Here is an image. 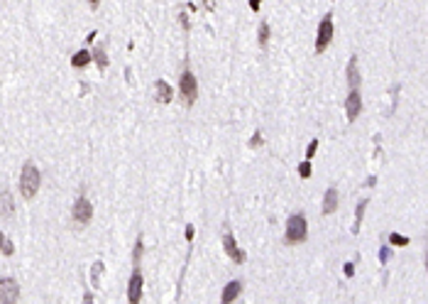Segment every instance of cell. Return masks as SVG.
<instances>
[{
	"mask_svg": "<svg viewBox=\"0 0 428 304\" xmlns=\"http://www.w3.org/2000/svg\"><path fill=\"white\" fill-rule=\"evenodd\" d=\"M39 182H42V177H39V169L32 164V162H25V167H22V175H20V192L25 199H32L37 189H39Z\"/></svg>",
	"mask_w": 428,
	"mask_h": 304,
	"instance_id": "1",
	"label": "cell"
},
{
	"mask_svg": "<svg viewBox=\"0 0 428 304\" xmlns=\"http://www.w3.org/2000/svg\"><path fill=\"white\" fill-rule=\"evenodd\" d=\"M308 236V226H306V219H303L301 213H296V216H291L289 221H286V233H284V240L291 245V243H301L306 240Z\"/></svg>",
	"mask_w": 428,
	"mask_h": 304,
	"instance_id": "2",
	"label": "cell"
},
{
	"mask_svg": "<svg viewBox=\"0 0 428 304\" xmlns=\"http://www.w3.org/2000/svg\"><path fill=\"white\" fill-rule=\"evenodd\" d=\"M179 89H181V96H184V103L186 106H193L196 98H198V83H196V76L193 71H184L181 74V81H179Z\"/></svg>",
	"mask_w": 428,
	"mask_h": 304,
	"instance_id": "3",
	"label": "cell"
},
{
	"mask_svg": "<svg viewBox=\"0 0 428 304\" xmlns=\"http://www.w3.org/2000/svg\"><path fill=\"white\" fill-rule=\"evenodd\" d=\"M331 39H333V15L328 13V15L320 20V25H318V39H316V52H323V49L331 45Z\"/></svg>",
	"mask_w": 428,
	"mask_h": 304,
	"instance_id": "4",
	"label": "cell"
},
{
	"mask_svg": "<svg viewBox=\"0 0 428 304\" xmlns=\"http://www.w3.org/2000/svg\"><path fill=\"white\" fill-rule=\"evenodd\" d=\"M71 216H74V221L81 226H86L91 221V216H93V206H91V201L86 199V196H79L76 199V204L71 208Z\"/></svg>",
	"mask_w": 428,
	"mask_h": 304,
	"instance_id": "5",
	"label": "cell"
},
{
	"mask_svg": "<svg viewBox=\"0 0 428 304\" xmlns=\"http://www.w3.org/2000/svg\"><path fill=\"white\" fill-rule=\"evenodd\" d=\"M127 299H130V304H137L142 299V272H140V265H135V270H132L130 285H127Z\"/></svg>",
	"mask_w": 428,
	"mask_h": 304,
	"instance_id": "6",
	"label": "cell"
},
{
	"mask_svg": "<svg viewBox=\"0 0 428 304\" xmlns=\"http://www.w3.org/2000/svg\"><path fill=\"white\" fill-rule=\"evenodd\" d=\"M17 294H20V289H17L15 280L3 277V280H0V302H3V304H15Z\"/></svg>",
	"mask_w": 428,
	"mask_h": 304,
	"instance_id": "7",
	"label": "cell"
},
{
	"mask_svg": "<svg viewBox=\"0 0 428 304\" xmlns=\"http://www.w3.org/2000/svg\"><path fill=\"white\" fill-rule=\"evenodd\" d=\"M360 111H362V96H360V89H352V91H350V96H348V101H345V113H348L350 123L360 115Z\"/></svg>",
	"mask_w": 428,
	"mask_h": 304,
	"instance_id": "8",
	"label": "cell"
},
{
	"mask_svg": "<svg viewBox=\"0 0 428 304\" xmlns=\"http://www.w3.org/2000/svg\"><path fill=\"white\" fill-rule=\"evenodd\" d=\"M223 248H225L228 257H233L235 263H245V253L238 248V243H235V238H233L230 233H225V236H223Z\"/></svg>",
	"mask_w": 428,
	"mask_h": 304,
	"instance_id": "9",
	"label": "cell"
},
{
	"mask_svg": "<svg viewBox=\"0 0 428 304\" xmlns=\"http://www.w3.org/2000/svg\"><path fill=\"white\" fill-rule=\"evenodd\" d=\"M154 98H157L159 103H169V101L174 98V91H172V86H169L167 81L159 79L157 83H154Z\"/></svg>",
	"mask_w": 428,
	"mask_h": 304,
	"instance_id": "10",
	"label": "cell"
},
{
	"mask_svg": "<svg viewBox=\"0 0 428 304\" xmlns=\"http://www.w3.org/2000/svg\"><path fill=\"white\" fill-rule=\"evenodd\" d=\"M240 292H242V285H240L238 280H233V282H228L225 285V289H223V297H221V302L223 304H230V302H235L240 297Z\"/></svg>",
	"mask_w": 428,
	"mask_h": 304,
	"instance_id": "11",
	"label": "cell"
},
{
	"mask_svg": "<svg viewBox=\"0 0 428 304\" xmlns=\"http://www.w3.org/2000/svg\"><path fill=\"white\" fill-rule=\"evenodd\" d=\"M348 83H350V89H360V71H357V57H350V64H348Z\"/></svg>",
	"mask_w": 428,
	"mask_h": 304,
	"instance_id": "12",
	"label": "cell"
},
{
	"mask_svg": "<svg viewBox=\"0 0 428 304\" xmlns=\"http://www.w3.org/2000/svg\"><path fill=\"white\" fill-rule=\"evenodd\" d=\"M335 208H338V192L331 187L326 192V196H323V213H333Z\"/></svg>",
	"mask_w": 428,
	"mask_h": 304,
	"instance_id": "13",
	"label": "cell"
},
{
	"mask_svg": "<svg viewBox=\"0 0 428 304\" xmlns=\"http://www.w3.org/2000/svg\"><path fill=\"white\" fill-rule=\"evenodd\" d=\"M88 62H91V54H88L86 49H81V52H76V54L71 57V66H76V69H83Z\"/></svg>",
	"mask_w": 428,
	"mask_h": 304,
	"instance_id": "14",
	"label": "cell"
},
{
	"mask_svg": "<svg viewBox=\"0 0 428 304\" xmlns=\"http://www.w3.org/2000/svg\"><path fill=\"white\" fill-rule=\"evenodd\" d=\"M365 208H367V201H360V204H357V216H355V226H352V233H357V231H360L362 216H365Z\"/></svg>",
	"mask_w": 428,
	"mask_h": 304,
	"instance_id": "15",
	"label": "cell"
},
{
	"mask_svg": "<svg viewBox=\"0 0 428 304\" xmlns=\"http://www.w3.org/2000/svg\"><path fill=\"white\" fill-rule=\"evenodd\" d=\"M10 211H13V199L8 189H3V216H10Z\"/></svg>",
	"mask_w": 428,
	"mask_h": 304,
	"instance_id": "16",
	"label": "cell"
},
{
	"mask_svg": "<svg viewBox=\"0 0 428 304\" xmlns=\"http://www.w3.org/2000/svg\"><path fill=\"white\" fill-rule=\"evenodd\" d=\"M267 42H270V25L262 22V25H259V45L267 47Z\"/></svg>",
	"mask_w": 428,
	"mask_h": 304,
	"instance_id": "17",
	"label": "cell"
},
{
	"mask_svg": "<svg viewBox=\"0 0 428 304\" xmlns=\"http://www.w3.org/2000/svg\"><path fill=\"white\" fill-rule=\"evenodd\" d=\"M389 243H394V245H409V238H404L401 233H389Z\"/></svg>",
	"mask_w": 428,
	"mask_h": 304,
	"instance_id": "18",
	"label": "cell"
},
{
	"mask_svg": "<svg viewBox=\"0 0 428 304\" xmlns=\"http://www.w3.org/2000/svg\"><path fill=\"white\" fill-rule=\"evenodd\" d=\"M95 59H98V66H100V69H105V66H108V57H105V52H103V49H95Z\"/></svg>",
	"mask_w": 428,
	"mask_h": 304,
	"instance_id": "19",
	"label": "cell"
},
{
	"mask_svg": "<svg viewBox=\"0 0 428 304\" xmlns=\"http://www.w3.org/2000/svg\"><path fill=\"white\" fill-rule=\"evenodd\" d=\"M3 255H13V243L8 236H3Z\"/></svg>",
	"mask_w": 428,
	"mask_h": 304,
	"instance_id": "20",
	"label": "cell"
},
{
	"mask_svg": "<svg viewBox=\"0 0 428 304\" xmlns=\"http://www.w3.org/2000/svg\"><path fill=\"white\" fill-rule=\"evenodd\" d=\"M299 175L306 179V177H311V162H301L299 164Z\"/></svg>",
	"mask_w": 428,
	"mask_h": 304,
	"instance_id": "21",
	"label": "cell"
},
{
	"mask_svg": "<svg viewBox=\"0 0 428 304\" xmlns=\"http://www.w3.org/2000/svg\"><path fill=\"white\" fill-rule=\"evenodd\" d=\"M316 150H318V140H311V145H308V147H306V157H308V160H311V157H313V155H316Z\"/></svg>",
	"mask_w": 428,
	"mask_h": 304,
	"instance_id": "22",
	"label": "cell"
},
{
	"mask_svg": "<svg viewBox=\"0 0 428 304\" xmlns=\"http://www.w3.org/2000/svg\"><path fill=\"white\" fill-rule=\"evenodd\" d=\"M259 143H262V135H259V133H254V138L250 140V145H252V147H257Z\"/></svg>",
	"mask_w": 428,
	"mask_h": 304,
	"instance_id": "23",
	"label": "cell"
},
{
	"mask_svg": "<svg viewBox=\"0 0 428 304\" xmlns=\"http://www.w3.org/2000/svg\"><path fill=\"white\" fill-rule=\"evenodd\" d=\"M345 275H350V277L355 275V265L352 263H345Z\"/></svg>",
	"mask_w": 428,
	"mask_h": 304,
	"instance_id": "24",
	"label": "cell"
},
{
	"mask_svg": "<svg viewBox=\"0 0 428 304\" xmlns=\"http://www.w3.org/2000/svg\"><path fill=\"white\" fill-rule=\"evenodd\" d=\"M387 257H389V250H387V248H382V250H380V260H382V263H387Z\"/></svg>",
	"mask_w": 428,
	"mask_h": 304,
	"instance_id": "25",
	"label": "cell"
},
{
	"mask_svg": "<svg viewBox=\"0 0 428 304\" xmlns=\"http://www.w3.org/2000/svg\"><path fill=\"white\" fill-rule=\"evenodd\" d=\"M259 5H262V0H250V8H252V10H259Z\"/></svg>",
	"mask_w": 428,
	"mask_h": 304,
	"instance_id": "26",
	"label": "cell"
},
{
	"mask_svg": "<svg viewBox=\"0 0 428 304\" xmlns=\"http://www.w3.org/2000/svg\"><path fill=\"white\" fill-rule=\"evenodd\" d=\"M186 238H193V226H186Z\"/></svg>",
	"mask_w": 428,
	"mask_h": 304,
	"instance_id": "27",
	"label": "cell"
},
{
	"mask_svg": "<svg viewBox=\"0 0 428 304\" xmlns=\"http://www.w3.org/2000/svg\"><path fill=\"white\" fill-rule=\"evenodd\" d=\"M203 3H206V8H210V10L216 8V0H203Z\"/></svg>",
	"mask_w": 428,
	"mask_h": 304,
	"instance_id": "28",
	"label": "cell"
},
{
	"mask_svg": "<svg viewBox=\"0 0 428 304\" xmlns=\"http://www.w3.org/2000/svg\"><path fill=\"white\" fill-rule=\"evenodd\" d=\"M88 3H91V8H98V3H100V0H88Z\"/></svg>",
	"mask_w": 428,
	"mask_h": 304,
	"instance_id": "29",
	"label": "cell"
},
{
	"mask_svg": "<svg viewBox=\"0 0 428 304\" xmlns=\"http://www.w3.org/2000/svg\"><path fill=\"white\" fill-rule=\"evenodd\" d=\"M426 268H428V257H426Z\"/></svg>",
	"mask_w": 428,
	"mask_h": 304,
	"instance_id": "30",
	"label": "cell"
}]
</instances>
